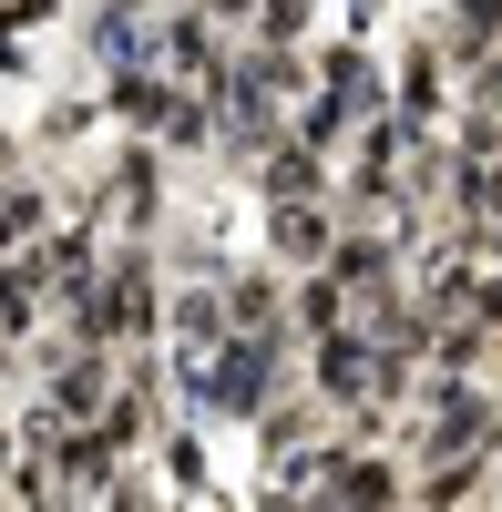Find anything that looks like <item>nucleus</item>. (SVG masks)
<instances>
[{
	"label": "nucleus",
	"mask_w": 502,
	"mask_h": 512,
	"mask_svg": "<svg viewBox=\"0 0 502 512\" xmlns=\"http://www.w3.org/2000/svg\"><path fill=\"white\" fill-rule=\"evenodd\" d=\"M93 338H103V349H154V338H164V256H154V236H113L103 246Z\"/></svg>",
	"instance_id": "1"
},
{
	"label": "nucleus",
	"mask_w": 502,
	"mask_h": 512,
	"mask_svg": "<svg viewBox=\"0 0 502 512\" xmlns=\"http://www.w3.org/2000/svg\"><path fill=\"white\" fill-rule=\"evenodd\" d=\"M154 31H164V41H154L144 62H164L175 82H195V93H205V82H216V62H226V41H216V11H205V0H185V11H164Z\"/></svg>",
	"instance_id": "4"
},
{
	"label": "nucleus",
	"mask_w": 502,
	"mask_h": 512,
	"mask_svg": "<svg viewBox=\"0 0 502 512\" xmlns=\"http://www.w3.org/2000/svg\"><path fill=\"white\" fill-rule=\"evenodd\" d=\"M308 390L328 400V410H349V420H380V338L369 328H318L308 338Z\"/></svg>",
	"instance_id": "2"
},
{
	"label": "nucleus",
	"mask_w": 502,
	"mask_h": 512,
	"mask_svg": "<svg viewBox=\"0 0 502 512\" xmlns=\"http://www.w3.org/2000/svg\"><path fill=\"white\" fill-rule=\"evenodd\" d=\"M11 379H21V338H0V390H11Z\"/></svg>",
	"instance_id": "8"
},
{
	"label": "nucleus",
	"mask_w": 502,
	"mask_h": 512,
	"mask_svg": "<svg viewBox=\"0 0 502 512\" xmlns=\"http://www.w3.org/2000/svg\"><path fill=\"white\" fill-rule=\"evenodd\" d=\"M308 21H318V0H257V11H246L257 41H308Z\"/></svg>",
	"instance_id": "6"
},
{
	"label": "nucleus",
	"mask_w": 502,
	"mask_h": 512,
	"mask_svg": "<svg viewBox=\"0 0 502 512\" xmlns=\"http://www.w3.org/2000/svg\"><path fill=\"white\" fill-rule=\"evenodd\" d=\"M164 472H175V492H205V431H195V420L164 431Z\"/></svg>",
	"instance_id": "7"
},
{
	"label": "nucleus",
	"mask_w": 502,
	"mask_h": 512,
	"mask_svg": "<svg viewBox=\"0 0 502 512\" xmlns=\"http://www.w3.org/2000/svg\"><path fill=\"white\" fill-rule=\"evenodd\" d=\"M328 246H339V205H328V195H287V205H267V256H277L287 277L318 267Z\"/></svg>",
	"instance_id": "3"
},
{
	"label": "nucleus",
	"mask_w": 502,
	"mask_h": 512,
	"mask_svg": "<svg viewBox=\"0 0 502 512\" xmlns=\"http://www.w3.org/2000/svg\"><path fill=\"white\" fill-rule=\"evenodd\" d=\"M41 226H52V185H0V256H11V246H31Z\"/></svg>",
	"instance_id": "5"
}]
</instances>
